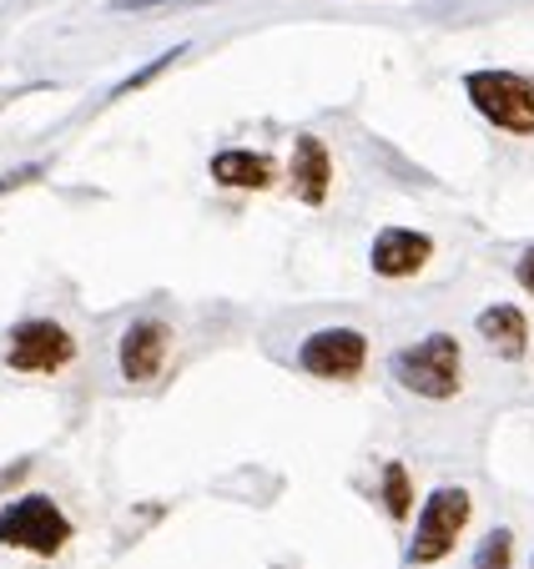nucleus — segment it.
<instances>
[{"label":"nucleus","instance_id":"nucleus-1","mask_svg":"<svg viewBox=\"0 0 534 569\" xmlns=\"http://www.w3.org/2000/svg\"><path fill=\"white\" fill-rule=\"evenodd\" d=\"M388 373H394V383L404 393H418L428 403H449L464 388V348L454 333H428L418 343L398 348L388 358Z\"/></svg>","mask_w":534,"mask_h":569},{"label":"nucleus","instance_id":"nucleus-2","mask_svg":"<svg viewBox=\"0 0 534 569\" xmlns=\"http://www.w3.org/2000/svg\"><path fill=\"white\" fill-rule=\"evenodd\" d=\"M71 515L56 505L51 495H21L11 505H0V545L21 549L36 559H56L71 545Z\"/></svg>","mask_w":534,"mask_h":569},{"label":"nucleus","instance_id":"nucleus-3","mask_svg":"<svg viewBox=\"0 0 534 569\" xmlns=\"http://www.w3.org/2000/svg\"><path fill=\"white\" fill-rule=\"evenodd\" d=\"M474 519V499L469 489H454V483H444V489H434V495L424 499V509H418V525H414V539H408V565L428 569L438 565V559H449L454 545H459V535L469 529Z\"/></svg>","mask_w":534,"mask_h":569},{"label":"nucleus","instance_id":"nucleus-4","mask_svg":"<svg viewBox=\"0 0 534 569\" xmlns=\"http://www.w3.org/2000/svg\"><path fill=\"white\" fill-rule=\"evenodd\" d=\"M464 97L474 101L484 121H494L510 137H534V81L520 71H469Z\"/></svg>","mask_w":534,"mask_h":569},{"label":"nucleus","instance_id":"nucleus-5","mask_svg":"<svg viewBox=\"0 0 534 569\" xmlns=\"http://www.w3.org/2000/svg\"><path fill=\"white\" fill-rule=\"evenodd\" d=\"M298 368L308 378H323V383H353L368 368V333L348 328V322L318 328L298 343Z\"/></svg>","mask_w":534,"mask_h":569},{"label":"nucleus","instance_id":"nucleus-6","mask_svg":"<svg viewBox=\"0 0 534 569\" xmlns=\"http://www.w3.org/2000/svg\"><path fill=\"white\" fill-rule=\"evenodd\" d=\"M76 363V333L56 318H26L11 328L6 368L11 373H61Z\"/></svg>","mask_w":534,"mask_h":569},{"label":"nucleus","instance_id":"nucleus-7","mask_svg":"<svg viewBox=\"0 0 534 569\" xmlns=\"http://www.w3.org/2000/svg\"><path fill=\"white\" fill-rule=\"evenodd\" d=\"M171 353V322L161 318H131L121 328V343H117V368L127 383H151V378L167 368Z\"/></svg>","mask_w":534,"mask_h":569},{"label":"nucleus","instance_id":"nucleus-8","mask_svg":"<svg viewBox=\"0 0 534 569\" xmlns=\"http://www.w3.org/2000/svg\"><path fill=\"white\" fill-rule=\"evenodd\" d=\"M428 258H434V237L414 232V227H384L374 237V248H368V268L388 282H404L414 272H424Z\"/></svg>","mask_w":534,"mask_h":569},{"label":"nucleus","instance_id":"nucleus-9","mask_svg":"<svg viewBox=\"0 0 534 569\" xmlns=\"http://www.w3.org/2000/svg\"><path fill=\"white\" fill-rule=\"evenodd\" d=\"M207 172H212L217 187H233V192H267V187L278 182V161L267 157V151L227 147L207 161Z\"/></svg>","mask_w":534,"mask_h":569},{"label":"nucleus","instance_id":"nucleus-10","mask_svg":"<svg viewBox=\"0 0 534 569\" xmlns=\"http://www.w3.org/2000/svg\"><path fill=\"white\" fill-rule=\"evenodd\" d=\"M328 187H333L328 147H323L313 131H303V137L293 141V192H298V202L323 207V202H328Z\"/></svg>","mask_w":534,"mask_h":569},{"label":"nucleus","instance_id":"nucleus-11","mask_svg":"<svg viewBox=\"0 0 534 569\" xmlns=\"http://www.w3.org/2000/svg\"><path fill=\"white\" fill-rule=\"evenodd\" d=\"M474 328H479V338L500 358H524L530 353V322H524V312L514 308V302H494V308H484L479 318H474Z\"/></svg>","mask_w":534,"mask_h":569},{"label":"nucleus","instance_id":"nucleus-12","mask_svg":"<svg viewBox=\"0 0 534 569\" xmlns=\"http://www.w3.org/2000/svg\"><path fill=\"white\" fill-rule=\"evenodd\" d=\"M378 499H384V515L398 519V525L414 515V479H408V469L398 459H388L378 469Z\"/></svg>","mask_w":534,"mask_h":569},{"label":"nucleus","instance_id":"nucleus-13","mask_svg":"<svg viewBox=\"0 0 534 569\" xmlns=\"http://www.w3.org/2000/svg\"><path fill=\"white\" fill-rule=\"evenodd\" d=\"M469 569H514V535L510 529H490L474 549V565Z\"/></svg>","mask_w":534,"mask_h":569},{"label":"nucleus","instance_id":"nucleus-14","mask_svg":"<svg viewBox=\"0 0 534 569\" xmlns=\"http://www.w3.org/2000/svg\"><path fill=\"white\" fill-rule=\"evenodd\" d=\"M182 56H187V46H171V51H161V56H157V61H151V66H141L137 76H127V81H121V87L111 91V97H131V91L151 87V81H157V76L167 71V66H177V61H182Z\"/></svg>","mask_w":534,"mask_h":569},{"label":"nucleus","instance_id":"nucleus-15","mask_svg":"<svg viewBox=\"0 0 534 569\" xmlns=\"http://www.w3.org/2000/svg\"><path fill=\"white\" fill-rule=\"evenodd\" d=\"M46 167L41 161H31V167H21V172H6L0 177V192H11V187H26V182H36V177H41Z\"/></svg>","mask_w":534,"mask_h":569},{"label":"nucleus","instance_id":"nucleus-16","mask_svg":"<svg viewBox=\"0 0 534 569\" xmlns=\"http://www.w3.org/2000/svg\"><path fill=\"white\" fill-rule=\"evenodd\" d=\"M514 282H520V288L534 298V248H524V258L514 262Z\"/></svg>","mask_w":534,"mask_h":569}]
</instances>
